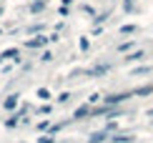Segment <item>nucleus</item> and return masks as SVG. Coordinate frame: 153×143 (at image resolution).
Masks as SVG:
<instances>
[{"label": "nucleus", "mask_w": 153, "mask_h": 143, "mask_svg": "<svg viewBox=\"0 0 153 143\" xmlns=\"http://www.w3.org/2000/svg\"><path fill=\"white\" fill-rule=\"evenodd\" d=\"M126 98H128V95H126V93H120V95H108V98H105V103H108V106H116V103L126 101Z\"/></svg>", "instance_id": "f257e3e1"}, {"label": "nucleus", "mask_w": 153, "mask_h": 143, "mask_svg": "<svg viewBox=\"0 0 153 143\" xmlns=\"http://www.w3.org/2000/svg\"><path fill=\"white\" fill-rule=\"evenodd\" d=\"M111 141H113V143H128V141H133V138H131V136H113Z\"/></svg>", "instance_id": "f03ea898"}, {"label": "nucleus", "mask_w": 153, "mask_h": 143, "mask_svg": "<svg viewBox=\"0 0 153 143\" xmlns=\"http://www.w3.org/2000/svg\"><path fill=\"white\" fill-rule=\"evenodd\" d=\"M45 40H48V38H35V40H28V45H30V48H38V45H43Z\"/></svg>", "instance_id": "7ed1b4c3"}, {"label": "nucleus", "mask_w": 153, "mask_h": 143, "mask_svg": "<svg viewBox=\"0 0 153 143\" xmlns=\"http://www.w3.org/2000/svg\"><path fill=\"white\" fill-rule=\"evenodd\" d=\"M85 113H91V110H88V106H83V108H78V110H75V118H83Z\"/></svg>", "instance_id": "20e7f679"}, {"label": "nucleus", "mask_w": 153, "mask_h": 143, "mask_svg": "<svg viewBox=\"0 0 153 143\" xmlns=\"http://www.w3.org/2000/svg\"><path fill=\"white\" fill-rule=\"evenodd\" d=\"M15 103H18V95H10V98L5 101V108H13V106H15Z\"/></svg>", "instance_id": "39448f33"}, {"label": "nucleus", "mask_w": 153, "mask_h": 143, "mask_svg": "<svg viewBox=\"0 0 153 143\" xmlns=\"http://www.w3.org/2000/svg\"><path fill=\"white\" fill-rule=\"evenodd\" d=\"M100 141H105V133H95L91 138V143H100Z\"/></svg>", "instance_id": "423d86ee"}]
</instances>
